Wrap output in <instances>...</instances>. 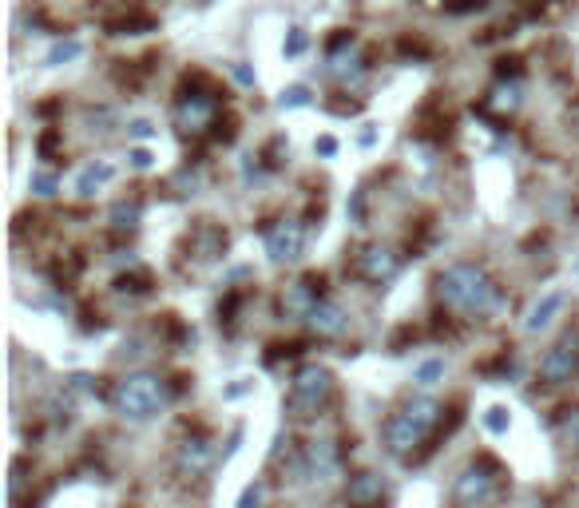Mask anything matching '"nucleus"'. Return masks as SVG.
<instances>
[{
  "label": "nucleus",
  "mask_w": 579,
  "mask_h": 508,
  "mask_svg": "<svg viewBox=\"0 0 579 508\" xmlns=\"http://www.w3.org/2000/svg\"><path fill=\"white\" fill-rule=\"evenodd\" d=\"M330 397H334V374L325 370V365H302V370L290 377V405L298 409L302 417L318 413Z\"/></svg>",
  "instance_id": "nucleus-4"
},
{
  "label": "nucleus",
  "mask_w": 579,
  "mask_h": 508,
  "mask_svg": "<svg viewBox=\"0 0 579 508\" xmlns=\"http://www.w3.org/2000/svg\"><path fill=\"white\" fill-rule=\"evenodd\" d=\"M305 45H310L305 28H290V36H286V45H282V52H286V56H302Z\"/></svg>",
  "instance_id": "nucleus-25"
},
{
  "label": "nucleus",
  "mask_w": 579,
  "mask_h": 508,
  "mask_svg": "<svg viewBox=\"0 0 579 508\" xmlns=\"http://www.w3.org/2000/svg\"><path fill=\"white\" fill-rule=\"evenodd\" d=\"M441 413H444V409L436 405L433 397H413V402L401 409V413H393V417L385 421V449H389L397 461L413 457V453L424 445V437H429L433 429L441 425Z\"/></svg>",
  "instance_id": "nucleus-2"
},
{
  "label": "nucleus",
  "mask_w": 579,
  "mask_h": 508,
  "mask_svg": "<svg viewBox=\"0 0 579 508\" xmlns=\"http://www.w3.org/2000/svg\"><path fill=\"white\" fill-rule=\"evenodd\" d=\"M520 100H524V88H520V80H496L493 84V92L484 95V112L488 115H512L520 107Z\"/></svg>",
  "instance_id": "nucleus-14"
},
{
  "label": "nucleus",
  "mask_w": 579,
  "mask_h": 508,
  "mask_svg": "<svg viewBox=\"0 0 579 508\" xmlns=\"http://www.w3.org/2000/svg\"><path fill=\"white\" fill-rule=\"evenodd\" d=\"M305 326L318 334V338H337V334L345 330V314L337 302H318V310L305 318Z\"/></svg>",
  "instance_id": "nucleus-17"
},
{
  "label": "nucleus",
  "mask_w": 579,
  "mask_h": 508,
  "mask_svg": "<svg viewBox=\"0 0 579 508\" xmlns=\"http://www.w3.org/2000/svg\"><path fill=\"white\" fill-rule=\"evenodd\" d=\"M191 246L199 251V258H215V254L226 251V234L218 231V226H199V231H195V239H191Z\"/></svg>",
  "instance_id": "nucleus-19"
},
{
  "label": "nucleus",
  "mask_w": 579,
  "mask_h": 508,
  "mask_svg": "<svg viewBox=\"0 0 579 508\" xmlns=\"http://www.w3.org/2000/svg\"><path fill=\"white\" fill-rule=\"evenodd\" d=\"M302 473L310 481H325L337 473V449L334 441H314L310 449H305V461H302Z\"/></svg>",
  "instance_id": "nucleus-13"
},
{
  "label": "nucleus",
  "mask_w": 579,
  "mask_h": 508,
  "mask_svg": "<svg viewBox=\"0 0 579 508\" xmlns=\"http://www.w3.org/2000/svg\"><path fill=\"white\" fill-rule=\"evenodd\" d=\"M211 461H215V449L206 445L203 437H187L179 445V473H191V477H199V473L211 469Z\"/></svg>",
  "instance_id": "nucleus-16"
},
{
  "label": "nucleus",
  "mask_w": 579,
  "mask_h": 508,
  "mask_svg": "<svg viewBox=\"0 0 579 508\" xmlns=\"http://www.w3.org/2000/svg\"><path fill=\"white\" fill-rule=\"evenodd\" d=\"M318 302H325L322 290H318V283H314V278H302V283L286 286V294H282V314L305 322V318L314 314V310H318Z\"/></svg>",
  "instance_id": "nucleus-11"
},
{
  "label": "nucleus",
  "mask_w": 579,
  "mask_h": 508,
  "mask_svg": "<svg viewBox=\"0 0 579 508\" xmlns=\"http://www.w3.org/2000/svg\"><path fill=\"white\" fill-rule=\"evenodd\" d=\"M112 175H115V167H112V164H92V167H84V171H80V179H75V194L92 199V194L100 191L104 183H112Z\"/></svg>",
  "instance_id": "nucleus-18"
},
{
  "label": "nucleus",
  "mask_w": 579,
  "mask_h": 508,
  "mask_svg": "<svg viewBox=\"0 0 579 508\" xmlns=\"http://www.w3.org/2000/svg\"><path fill=\"white\" fill-rule=\"evenodd\" d=\"M325 75L337 84V88H349L365 75V56H362V45L354 36H334L330 52H325Z\"/></svg>",
  "instance_id": "nucleus-6"
},
{
  "label": "nucleus",
  "mask_w": 579,
  "mask_h": 508,
  "mask_svg": "<svg viewBox=\"0 0 579 508\" xmlns=\"http://www.w3.org/2000/svg\"><path fill=\"white\" fill-rule=\"evenodd\" d=\"M413 382L417 385H436V382H444V358H429V362H421L417 370H413Z\"/></svg>",
  "instance_id": "nucleus-22"
},
{
  "label": "nucleus",
  "mask_w": 579,
  "mask_h": 508,
  "mask_svg": "<svg viewBox=\"0 0 579 508\" xmlns=\"http://www.w3.org/2000/svg\"><path fill=\"white\" fill-rule=\"evenodd\" d=\"M496 481H500V473H496L493 461H473L468 469H461V477H456L453 501L461 504V508L488 504V501H493V493H496Z\"/></svg>",
  "instance_id": "nucleus-5"
},
{
  "label": "nucleus",
  "mask_w": 579,
  "mask_h": 508,
  "mask_svg": "<svg viewBox=\"0 0 579 508\" xmlns=\"http://www.w3.org/2000/svg\"><path fill=\"white\" fill-rule=\"evenodd\" d=\"M314 151H318V155H325V159H330L334 151H337V139H334V135H322L318 144H314Z\"/></svg>",
  "instance_id": "nucleus-31"
},
{
  "label": "nucleus",
  "mask_w": 579,
  "mask_h": 508,
  "mask_svg": "<svg viewBox=\"0 0 579 508\" xmlns=\"http://www.w3.org/2000/svg\"><path fill=\"white\" fill-rule=\"evenodd\" d=\"M262 243H266V254H270L275 266L298 263L302 251H305V226H302V219H278V223L266 226Z\"/></svg>",
  "instance_id": "nucleus-7"
},
{
  "label": "nucleus",
  "mask_w": 579,
  "mask_h": 508,
  "mask_svg": "<svg viewBox=\"0 0 579 508\" xmlns=\"http://www.w3.org/2000/svg\"><path fill=\"white\" fill-rule=\"evenodd\" d=\"M575 374H579V330L564 334V338L555 342L552 350L544 354V362H540V377L548 385H567Z\"/></svg>",
  "instance_id": "nucleus-9"
},
{
  "label": "nucleus",
  "mask_w": 579,
  "mask_h": 508,
  "mask_svg": "<svg viewBox=\"0 0 579 508\" xmlns=\"http://www.w3.org/2000/svg\"><path fill=\"white\" fill-rule=\"evenodd\" d=\"M349 214H354L357 223L365 219V191H357V194H354V203H349Z\"/></svg>",
  "instance_id": "nucleus-30"
},
{
  "label": "nucleus",
  "mask_w": 579,
  "mask_h": 508,
  "mask_svg": "<svg viewBox=\"0 0 579 508\" xmlns=\"http://www.w3.org/2000/svg\"><path fill=\"white\" fill-rule=\"evenodd\" d=\"M310 100H314V95H310L305 84H290V88L278 95V107H282V112H294V107H305Z\"/></svg>",
  "instance_id": "nucleus-23"
},
{
  "label": "nucleus",
  "mask_w": 579,
  "mask_h": 508,
  "mask_svg": "<svg viewBox=\"0 0 579 508\" xmlns=\"http://www.w3.org/2000/svg\"><path fill=\"white\" fill-rule=\"evenodd\" d=\"M567 124H572V132L579 135V100H575L572 107H567Z\"/></svg>",
  "instance_id": "nucleus-33"
},
{
  "label": "nucleus",
  "mask_w": 579,
  "mask_h": 508,
  "mask_svg": "<svg viewBox=\"0 0 579 508\" xmlns=\"http://www.w3.org/2000/svg\"><path fill=\"white\" fill-rule=\"evenodd\" d=\"M127 135L131 139H151V135H155V124H151V120H131L127 124Z\"/></svg>",
  "instance_id": "nucleus-29"
},
{
  "label": "nucleus",
  "mask_w": 579,
  "mask_h": 508,
  "mask_svg": "<svg viewBox=\"0 0 579 508\" xmlns=\"http://www.w3.org/2000/svg\"><path fill=\"white\" fill-rule=\"evenodd\" d=\"M127 164L135 167V171H151V164H155V155H151L147 147H131V151H127Z\"/></svg>",
  "instance_id": "nucleus-28"
},
{
  "label": "nucleus",
  "mask_w": 579,
  "mask_h": 508,
  "mask_svg": "<svg viewBox=\"0 0 579 508\" xmlns=\"http://www.w3.org/2000/svg\"><path fill=\"white\" fill-rule=\"evenodd\" d=\"M436 298L444 310L461 318H484L496 306V283L484 266L476 263H453L436 278Z\"/></svg>",
  "instance_id": "nucleus-1"
},
{
  "label": "nucleus",
  "mask_w": 579,
  "mask_h": 508,
  "mask_svg": "<svg viewBox=\"0 0 579 508\" xmlns=\"http://www.w3.org/2000/svg\"><path fill=\"white\" fill-rule=\"evenodd\" d=\"M381 496H385V477L377 473H354L345 484V501L354 508H374L381 504Z\"/></svg>",
  "instance_id": "nucleus-12"
},
{
  "label": "nucleus",
  "mask_w": 579,
  "mask_h": 508,
  "mask_svg": "<svg viewBox=\"0 0 579 508\" xmlns=\"http://www.w3.org/2000/svg\"><path fill=\"white\" fill-rule=\"evenodd\" d=\"M171 402L167 382L159 374H127L119 377L107 393V405L115 409L124 421H151L155 413H163Z\"/></svg>",
  "instance_id": "nucleus-3"
},
{
  "label": "nucleus",
  "mask_w": 579,
  "mask_h": 508,
  "mask_svg": "<svg viewBox=\"0 0 579 508\" xmlns=\"http://www.w3.org/2000/svg\"><path fill=\"white\" fill-rule=\"evenodd\" d=\"M484 425H488V433H508V425H512V421H508V409H488V417H484Z\"/></svg>",
  "instance_id": "nucleus-26"
},
{
  "label": "nucleus",
  "mask_w": 579,
  "mask_h": 508,
  "mask_svg": "<svg viewBox=\"0 0 579 508\" xmlns=\"http://www.w3.org/2000/svg\"><path fill=\"white\" fill-rule=\"evenodd\" d=\"M262 501H266V484L255 481L243 489V496H238V508H262Z\"/></svg>",
  "instance_id": "nucleus-24"
},
{
  "label": "nucleus",
  "mask_w": 579,
  "mask_h": 508,
  "mask_svg": "<svg viewBox=\"0 0 579 508\" xmlns=\"http://www.w3.org/2000/svg\"><path fill=\"white\" fill-rule=\"evenodd\" d=\"M354 270H357V278H362V283H369V286H385V283H393V278L401 274V258L393 254L389 246L369 243V246H362V251H357Z\"/></svg>",
  "instance_id": "nucleus-10"
},
{
  "label": "nucleus",
  "mask_w": 579,
  "mask_h": 508,
  "mask_svg": "<svg viewBox=\"0 0 579 508\" xmlns=\"http://www.w3.org/2000/svg\"><path fill=\"white\" fill-rule=\"evenodd\" d=\"M218 120V100L215 95H203V92H183L175 100V127L183 135H203L206 127H215Z\"/></svg>",
  "instance_id": "nucleus-8"
},
{
  "label": "nucleus",
  "mask_w": 579,
  "mask_h": 508,
  "mask_svg": "<svg viewBox=\"0 0 579 508\" xmlns=\"http://www.w3.org/2000/svg\"><path fill=\"white\" fill-rule=\"evenodd\" d=\"M564 294H560V290H552V294H544L540 302H532V306H528V314H524V330H528V334H540V330H548L552 326V322H555V314H560V310H564Z\"/></svg>",
  "instance_id": "nucleus-15"
},
{
  "label": "nucleus",
  "mask_w": 579,
  "mask_h": 508,
  "mask_svg": "<svg viewBox=\"0 0 579 508\" xmlns=\"http://www.w3.org/2000/svg\"><path fill=\"white\" fill-rule=\"evenodd\" d=\"M32 191H36L40 199H52V194H56V175H48V171L32 175Z\"/></svg>",
  "instance_id": "nucleus-27"
},
{
  "label": "nucleus",
  "mask_w": 579,
  "mask_h": 508,
  "mask_svg": "<svg viewBox=\"0 0 579 508\" xmlns=\"http://www.w3.org/2000/svg\"><path fill=\"white\" fill-rule=\"evenodd\" d=\"M135 226H139V203L119 199L115 207H112V231H115V234H131Z\"/></svg>",
  "instance_id": "nucleus-20"
},
{
  "label": "nucleus",
  "mask_w": 579,
  "mask_h": 508,
  "mask_svg": "<svg viewBox=\"0 0 579 508\" xmlns=\"http://www.w3.org/2000/svg\"><path fill=\"white\" fill-rule=\"evenodd\" d=\"M80 56H84L80 40H56V45L48 48V56H44V64H48V68H60V64H72V60H80Z\"/></svg>",
  "instance_id": "nucleus-21"
},
{
  "label": "nucleus",
  "mask_w": 579,
  "mask_h": 508,
  "mask_svg": "<svg viewBox=\"0 0 579 508\" xmlns=\"http://www.w3.org/2000/svg\"><path fill=\"white\" fill-rule=\"evenodd\" d=\"M235 80L246 84V88H255V72H250V64H235Z\"/></svg>",
  "instance_id": "nucleus-32"
}]
</instances>
